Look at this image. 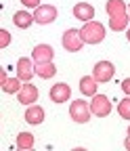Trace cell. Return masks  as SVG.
<instances>
[{"label":"cell","instance_id":"6da1fadb","mask_svg":"<svg viewBox=\"0 0 130 151\" xmlns=\"http://www.w3.org/2000/svg\"><path fill=\"white\" fill-rule=\"evenodd\" d=\"M80 36L84 44H99L105 38V27L99 21H86V25L80 29Z\"/></svg>","mask_w":130,"mask_h":151},{"label":"cell","instance_id":"7a4b0ae2","mask_svg":"<svg viewBox=\"0 0 130 151\" xmlns=\"http://www.w3.org/2000/svg\"><path fill=\"white\" fill-rule=\"evenodd\" d=\"M90 105L86 103V101H73L71 103V107H69V116L73 118V122H78V124H84V122H88L90 120Z\"/></svg>","mask_w":130,"mask_h":151},{"label":"cell","instance_id":"3957f363","mask_svg":"<svg viewBox=\"0 0 130 151\" xmlns=\"http://www.w3.org/2000/svg\"><path fill=\"white\" fill-rule=\"evenodd\" d=\"M61 42H63V48L69 50V52H78L84 46V40H82V36H80V29H67L63 34V40Z\"/></svg>","mask_w":130,"mask_h":151},{"label":"cell","instance_id":"277c9868","mask_svg":"<svg viewBox=\"0 0 130 151\" xmlns=\"http://www.w3.org/2000/svg\"><path fill=\"white\" fill-rule=\"evenodd\" d=\"M90 111L95 113V116H99V118L109 116V113H111V101H109V97H105V94H95L92 101H90Z\"/></svg>","mask_w":130,"mask_h":151},{"label":"cell","instance_id":"5b68a950","mask_svg":"<svg viewBox=\"0 0 130 151\" xmlns=\"http://www.w3.org/2000/svg\"><path fill=\"white\" fill-rule=\"evenodd\" d=\"M113 73H116V67L109 61H99L95 67H92V78L97 82H109L113 78Z\"/></svg>","mask_w":130,"mask_h":151},{"label":"cell","instance_id":"8992f818","mask_svg":"<svg viewBox=\"0 0 130 151\" xmlns=\"http://www.w3.org/2000/svg\"><path fill=\"white\" fill-rule=\"evenodd\" d=\"M34 19H36V23H40V25L52 23L55 19H57V9L52 4H40L34 13Z\"/></svg>","mask_w":130,"mask_h":151},{"label":"cell","instance_id":"52a82bcc","mask_svg":"<svg viewBox=\"0 0 130 151\" xmlns=\"http://www.w3.org/2000/svg\"><path fill=\"white\" fill-rule=\"evenodd\" d=\"M36 73V65L32 63V59L21 57L17 63V78H21L23 82H32V76Z\"/></svg>","mask_w":130,"mask_h":151},{"label":"cell","instance_id":"ba28073f","mask_svg":"<svg viewBox=\"0 0 130 151\" xmlns=\"http://www.w3.org/2000/svg\"><path fill=\"white\" fill-rule=\"evenodd\" d=\"M38 88H36L34 84H23L21 86V90L17 92V97H19V103H23V105H34L36 101H38Z\"/></svg>","mask_w":130,"mask_h":151},{"label":"cell","instance_id":"9c48e42d","mask_svg":"<svg viewBox=\"0 0 130 151\" xmlns=\"http://www.w3.org/2000/svg\"><path fill=\"white\" fill-rule=\"evenodd\" d=\"M52 57H55V50H52V46H48V44H38V46L34 48V52H32L34 63H46V61H52Z\"/></svg>","mask_w":130,"mask_h":151},{"label":"cell","instance_id":"30bf717a","mask_svg":"<svg viewBox=\"0 0 130 151\" xmlns=\"http://www.w3.org/2000/svg\"><path fill=\"white\" fill-rule=\"evenodd\" d=\"M69 94H71V88L65 82H59L50 88V101L52 103H65L69 99Z\"/></svg>","mask_w":130,"mask_h":151},{"label":"cell","instance_id":"8fae6325","mask_svg":"<svg viewBox=\"0 0 130 151\" xmlns=\"http://www.w3.org/2000/svg\"><path fill=\"white\" fill-rule=\"evenodd\" d=\"M25 122L32 124V126H38L44 122V109L40 105H27V111H25Z\"/></svg>","mask_w":130,"mask_h":151},{"label":"cell","instance_id":"7c38bea8","mask_svg":"<svg viewBox=\"0 0 130 151\" xmlns=\"http://www.w3.org/2000/svg\"><path fill=\"white\" fill-rule=\"evenodd\" d=\"M73 17L80 19V21H92L95 9H92V4H88V2H78L73 6Z\"/></svg>","mask_w":130,"mask_h":151},{"label":"cell","instance_id":"4fadbf2b","mask_svg":"<svg viewBox=\"0 0 130 151\" xmlns=\"http://www.w3.org/2000/svg\"><path fill=\"white\" fill-rule=\"evenodd\" d=\"M32 21H36V19H34V15L27 13V11H17V13L13 15V23L19 27V29H27V27L32 25Z\"/></svg>","mask_w":130,"mask_h":151},{"label":"cell","instance_id":"5bb4252c","mask_svg":"<svg viewBox=\"0 0 130 151\" xmlns=\"http://www.w3.org/2000/svg\"><path fill=\"white\" fill-rule=\"evenodd\" d=\"M105 11L109 17H118V15H128V9L124 4V0H107Z\"/></svg>","mask_w":130,"mask_h":151},{"label":"cell","instance_id":"9a60e30c","mask_svg":"<svg viewBox=\"0 0 130 151\" xmlns=\"http://www.w3.org/2000/svg\"><path fill=\"white\" fill-rule=\"evenodd\" d=\"M97 80L92 78V76H84V78L80 80V92L86 94V97H95L97 94Z\"/></svg>","mask_w":130,"mask_h":151},{"label":"cell","instance_id":"2e32d148","mask_svg":"<svg viewBox=\"0 0 130 151\" xmlns=\"http://www.w3.org/2000/svg\"><path fill=\"white\" fill-rule=\"evenodd\" d=\"M57 73V67L52 65V61H46V63H36V76H40V78L48 80L52 76Z\"/></svg>","mask_w":130,"mask_h":151},{"label":"cell","instance_id":"e0dca14e","mask_svg":"<svg viewBox=\"0 0 130 151\" xmlns=\"http://www.w3.org/2000/svg\"><path fill=\"white\" fill-rule=\"evenodd\" d=\"M130 23V17L128 15H118V17H109V27L113 32H124Z\"/></svg>","mask_w":130,"mask_h":151},{"label":"cell","instance_id":"ac0fdd59","mask_svg":"<svg viewBox=\"0 0 130 151\" xmlns=\"http://www.w3.org/2000/svg\"><path fill=\"white\" fill-rule=\"evenodd\" d=\"M21 82H23L21 78H9L6 82H2V90H4L6 94H15V92L21 90V86H23Z\"/></svg>","mask_w":130,"mask_h":151},{"label":"cell","instance_id":"d6986e66","mask_svg":"<svg viewBox=\"0 0 130 151\" xmlns=\"http://www.w3.org/2000/svg\"><path fill=\"white\" fill-rule=\"evenodd\" d=\"M17 147L19 149H32L34 147V134H29V132H19V137H17Z\"/></svg>","mask_w":130,"mask_h":151},{"label":"cell","instance_id":"ffe728a7","mask_svg":"<svg viewBox=\"0 0 130 151\" xmlns=\"http://www.w3.org/2000/svg\"><path fill=\"white\" fill-rule=\"evenodd\" d=\"M118 113H120V118L130 120V97H126L118 103Z\"/></svg>","mask_w":130,"mask_h":151},{"label":"cell","instance_id":"44dd1931","mask_svg":"<svg viewBox=\"0 0 130 151\" xmlns=\"http://www.w3.org/2000/svg\"><path fill=\"white\" fill-rule=\"evenodd\" d=\"M11 44V34L6 29H0V48H6Z\"/></svg>","mask_w":130,"mask_h":151},{"label":"cell","instance_id":"7402d4cb","mask_svg":"<svg viewBox=\"0 0 130 151\" xmlns=\"http://www.w3.org/2000/svg\"><path fill=\"white\" fill-rule=\"evenodd\" d=\"M21 4L27 9H38L40 6V0H21Z\"/></svg>","mask_w":130,"mask_h":151},{"label":"cell","instance_id":"603a6c76","mask_svg":"<svg viewBox=\"0 0 130 151\" xmlns=\"http://www.w3.org/2000/svg\"><path fill=\"white\" fill-rule=\"evenodd\" d=\"M122 88H124V92H126L128 97H130V78H126V80L122 82Z\"/></svg>","mask_w":130,"mask_h":151},{"label":"cell","instance_id":"cb8c5ba5","mask_svg":"<svg viewBox=\"0 0 130 151\" xmlns=\"http://www.w3.org/2000/svg\"><path fill=\"white\" fill-rule=\"evenodd\" d=\"M9 80V76H6V71L2 69V71H0V84H2V82H6Z\"/></svg>","mask_w":130,"mask_h":151},{"label":"cell","instance_id":"d4e9b609","mask_svg":"<svg viewBox=\"0 0 130 151\" xmlns=\"http://www.w3.org/2000/svg\"><path fill=\"white\" fill-rule=\"evenodd\" d=\"M124 147H126V149H128V151H130V137H128V139H126V141H124Z\"/></svg>","mask_w":130,"mask_h":151},{"label":"cell","instance_id":"484cf974","mask_svg":"<svg viewBox=\"0 0 130 151\" xmlns=\"http://www.w3.org/2000/svg\"><path fill=\"white\" fill-rule=\"evenodd\" d=\"M126 38H128V42H130V29H128V34H126Z\"/></svg>","mask_w":130,"mask_h":151},{"label":"cell","instance_id":"4316f807","mask_svg":"<svg viewBox=\"0 0 130 151\" xmlns=\"http://www.w3.org/2000/svg\"><path fill=\"white\" fill-rule=\"evenodd\" d=\"M128 137H130V126H128Z\"/></svg>","mask_w":130,"mask_h":151},{"label":"cell","instance_id":"83f0119b","mask_svg":"<svg viewBox=\"0 0 130 151\" xmlns=\"http://www.w3.org/2000/svg\"><path fill=\"white\" fill-rule=\"evenodd\" d=\"M128 17H130V6H128Z\"/></svg>","mask_w":130,"mask_h":151}]
</instances>
